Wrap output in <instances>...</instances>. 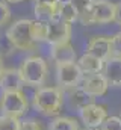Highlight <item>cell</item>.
<instances>
[{
  "label": "cell",
  "instance_id": "obj_1",
  "mask_svg": "<svg viewBox=\"0 0 121 130\" xmlns=\"http://www.w3.org/2000/svg\"><path fill=\"white\" fill-rule=\"evenodd\" d=\"M65 104V91L59 86H41L36 88L32 97L33 109L47 118H56Z\"/></svg>",
  "mask_w": 121,
  "mask_h": 130
},
{
  "label": "cell",
  "instance_id": "obj_2",
  "mask_svg": "<svg viewBox=\"0 0 121 130\" xmlns=\"http://www.w3.org/2000/svg\"><path fill=\"white\" fill-rule=\"evenodd\" d=\"M20 74L24 80V85L32 88H41L44 86L47 76H49V64L41 56H29L26 58L21 65L18 67Z\"/></svg>",
  "mask_w": 121,
  "mask_h": 130
},
{
  "label": "cell",
  "instance_id": "obj_3",
  "mask_svg": "<svg viewBox=\"0 0 121 130\" xmlns=\"http://www.w3.org/2000/svg\"><path fill=\"white\" fill-rule=\"evenodd\" d=\"M115 11H117V3L111 0H94L89 9L80 15L79 21L83 26L115 23Z\"/></svg>",
  "mask_w": 121,
  "mask_h": 130
},
{
  "label": "cell",
  "instance_id": "obj_4",
  "mask_svg": "<svg viewBox=\"0 0 121 130\" xmlns=\"http://www.w3.org/2000/svg\"><path fill=\"white\" fill-rule=\"evenodd\" d=\"M6 35L9 36V39L12 41L17 50L33 52L38 45V42L33 39L32 35V20L29 18H20L14 21L6 30Z\"/></svg>",
  "mask_w": 121,
  "mask_h": 130
},
{
  "label": "cell",
  "instance_id": "obj_5",
  "mask_svg": "<svg viewBox=\"0 0 121 130\" xmlns=\"http://www.w3.org/2000/svg\"><path fill=\"white\" fill-rule=\"evenodd\" d=\"M29 98L23 91L5 92L0 95V113L21 118L29 112Z\"/></svg>",
  "mask_w": 121,
  "mask_h": 130
},
{
  "label": "cell",
  "instance_id": "obj_6",
  "mask_svg": "<svg viewBox=\"0 0 121 130\" xmlns=\"http://www.w3.org/2000/svg\"><path fill=\"white\" fill-rule=\"evenodd\" d=\"M56 68V83L60 89L68 91L71 88L80 86L85 74L82 73L77 62H64V64H55Z\"/></svg>",
  "mask_w": 121,
  "mask_h": 130
},
{
  "label": "cell",
  "instance_id": "obj_7",
  "mask_svg": "<svg viewBox=\"0 0 121 130\" xmlns=\"http://www.w3.org/2000/svg\"><path fill=\"white\" fill-rule=\"evenodd\" d=\"M108 107L104 104L92 101L79 110V118L86 129H100V126L108 118Z\"/></svg>",
  "mask_w": 121,
  "mask_h": 130
},
{
  "label": "cell",
  "instance_id": "obj_8",
  "mask_svg": "<svg viewBox=\"0 0 121 130\" xmlns=\"http://www.w3.org/2000/svg\"><path fill=\"white\" fill-rule=\"evenodd\" d=\"M86 53L97 56L101 61H108L114 56V44L111 35H94L88 39Z\"/></svg>",
  "mask_w": 121,
  "mask_h": 130
},
{
  "label": "cell",
  "instance_id": "obj_9",
  "mask_svg": "<svg viewBox=\"0 0 121 130\" xmlns=\"http://www.w3.org/2000/svg\"><path fill=\"white\" fill-rule=\"evenodd\" d=\"M71 35H73L71 24L62 21L60 18L49 21V36H47V42L50 44V47L71 42Z\"/></svg>",
  "mask_w": 121,
  "mask_h": 130
},
{
  "label": "cell",
  "instance_id": "obj_10",
  "mask_svg": "<svg viewBox=\"0 0 121 130\" xmlns=\"http://www.w3.org/2000/svg\"><path fill=\"white\" fill-rule=\"evenodd\" d=\"M80 88L92 98H98L106 95L109 89V82L106 80L103 73H95V74H88L83 77Z\"/></svg>",
  "mask_w": 121,
  "mask_h": 130
},
{
  "label": "cell",
  "instance_id": "obj_11",
  "mask_svg": "<svg viewBox=\"0 0 121 130\" xmlns=\"http://www.w3.org/2000/svg\"><path fill=\"white\" fill-rule=\"evenodd\" d=\"M24 80L20 74L18 68H6L5 73L0 77V92H14V91H23Z\"/></svg>",
  "mask_w": 121,
  "mask_h": 130
},
{
  "label": "cell",
  "instance_id": "obj_12",
  "mask_svg": "<svg viewBox=\"0 0 121 130\" xmlns=\"http://www.w3.org/2000/svg\"><path fill=\"white\" fill-rule=\"evenodd\" d=\"M50 58L55 64H64V62H77V55L71 42L53 45L50 47Z\"/></svg>",
  "mask_w": 121,
  "mask_h": 130
},
{
  "label": "cell",
  "instance_id": "obj_13",
  "mask_svg": "<svg viewBox=\"0 0 121 130\" xmlns=\"http://www.w3.org/2000/svg\"><path fill=\"white\" fill-rule=\"evenodd\" d=\"M103 74L109 82V86L121 88V58L112 56L111 59H108L104 62Z\"/></svg>",
  "mask_w": 121,
  "mask_h": 130
},
{
  "label": "cell",
  "instance_id": "obj_14",
  "mask_svg": "<svg viewBox=\"0 0 121 130\" xmlns=\"http://www.w3.org/2000/svg\"><path fill=\"white\" fill-rule=\"evenodd\" d=\"M65 100H68V104L71 109H76L77 112L85 107L86 104H89L94 101V98L89 97L80 86H76V88H71L68 91H65Z\"/></svg>",
  "mask_w": 121,
  "mask_h": 130
},
{
  "label": "cell",
  "instance_id": "obj_15",
  "mask_svg": "<svg viewBox=\"0 0 121 130\" xmlns=\"http://www.w3.org/2000/svg\"><path fill=\"white\" fill-rule=\"evenodd\" d=\"M77 65L80 67L82 73L85 76H88V74H95V73H103L104 61H101L97 56L85 52L80 58H77Z\"/></svg>",
  "mask_w": 121,
  "mask_h": 130
},
{
  "label": "cell",
  "instance_id": "obj_16",
  "mask_svg": "<svg viewBox=\"0 0 121 130\" xmlns=\"http://www.w3.org/2000/svg\"><path fill=\"white\" fill-rule=\"evenodd\" d=\"M47 130H80V127H79V121L76 118L59 115L56 118H52Z\"/></svg>",
  "mask_w": 121,
  "mask_h": 130
},
{
  "label": "cell",
  "instance_id": "obj_17",
  "mask_svg": "<svg viewBox=\"0 0 121 130\" xmlns=\"http://www.w3.org/2000/svg\"><path fill=\"white\" fill-rule=\"evenodd\" d=\"M59 18L62 21L68 23V24H74L79 21L80 18V14L77 11V8L70 2V0H62V5H60V12H59Z\"/></svg>",
  "mask_w": 121,
  "mask_h": 130
},
{
  "label": "cell",
  "instance_id": "obj_18",
  "mask_svg": "<svg viewBox=\"0 0 121 130\" xmlns=\"http://www.w3.org/2000/svg\"><path fill=\"white\" fill-rule=\"evenodd\" d=\"M32 35L33 39L39 42H47L49 36V21L44 20H32Z\"/></svg>",
  "mask_w": 121,
  "mask_h": 130
},
{
  "label": "cell",
  "instance_id": "obj_19",
  "mask_svg": "<svg viewBox=\"0 0 121 130\" xmlns=\"http://www.w3.org/2000/svg\"><path fill=\"white\" fill-rule=\"evenodd\" d=\"M0 130H21V118L0 113Z\"/></svg>",
  "mask_w": 121,
  "mask_h": 130
},
{
  "label": "cell",
  "instance_id": "obj_20",
  "mask_svg": "<svg viewBox=\"0 0 121 130\" xmlns=\"http://www.w3.org/2000/svg\"><path fill=\"white\" fill-rule=\"evenodd\" d=\"M15 45L12 44V41L9 39V36L5 33H0V59H5L8 56H11L15 52Z\"/></svg>",
  "mask_w": 121,
  "mask_h": 130
},
{
  "label": "cell",
  "instance_id": "obj_21",
  "mask_svg": "<svg viewBox=\"0 0 121 130\" xmlns=\"http://www.w3.org/2000/svg\"><path fill=\"white\" fill-rule=\"evenodd\" d=\"M100 130H121V117L111 115L100 126Z\"/></svg>",
  "mask_w": 121,
  "mask_h": 130
},
{
  "label": "cell",
  "instance_id": "obj_22",
  "mask_svg": "<svg viewBox=\"0 0 121 130\" xmlns=\"http://www.w3.org/2000/svg\"><path fill=\"white\" fill-rule=\"evenodd\" d=\"M21 130H46L44 124L36 118H24L21 120Z\"/></svg>",
  "mask_w": 121,
  "mask_h": 130
},
{
  "label": "cell",
  "instance_id": "obj_23",
  "mask_svg": "<svg viewBox=\"0 0 121 130\" xmlns=\"http://www.w3.org/2000/svg\"><path fill=\"white\" fill-rule=\"evenodd\" d=\"M9 18H11V9L5 2L0 0V27L5 26L9 21Z\"/></svg>",
  "mask_w": 121,
  "mask_h": 130
},
{
  "label": "cell",
  "instance_id": "obj_24",
  "mask_svg": "<svg viewBox=\"0 0 121 130\" xmlns=\"http://www.w3.org/2000/svg\"><path fill=\"white\" fill-rule=\"evenodd\" d=\"M112 44H114V56L121 58V30L112 35Z\"/></svg>",
  "mask_w": 121,
  "mask_h": 130
},
{
  "label": "cell",
  "instance_id": "obj_25",
  "mask_svg": "<svg viewBox=\"0 0 121 130\" xmlns=\"http://www.w3.org/2000/svg\"><path fill=\"white\" fill-rule=\"evenodd\" d=\"M70 2L77 8L79 14L82 15L85 11H88V9H89V6L92 5V2H94V0H70Z\"/></svg>",
  "mask_w": 121,
  "mask_h": 130
},
{
  "label": "cell",
  "instance_id": "obj_26",
  "mask_svg": "<svg viewBox=\"0 0 121 130\" xmlns=\"http://www.w3.org/2000/svg\"><path fill=\"white\" fill-rule=\"evenodd\" d=\"M115 23L121 27V2L117 3V11H115Z\"/></svg>",
  "mask_w": 121,
  "mask_h": 130
},
{
  "label": "cell",
  "instance_id": "obj_27",
  "mask_svg": "<svg viewBox=\"0 0 121 130\" xmlns=\"http://www.w3.org/2000/svg\"><path fill=\"white\" fill-rule=\"evenodd\" d=\"M35 5H52V3H56L59 0H33Z\"/></svg>",
  "mask_w": 121,
  "mask_h": 130
},
{
  "label": "cell",
  "instance_id": "obj_28",
  "mask_svg": "<svg viewBox=\"0 0 121 130\" xmlns=\"http://www.w3.org/2000/svg\"><path fill=\"white\" fill-rule=\"evenodd\" d=\"M5 70H6V68H5V65H3V59H0V77H2V74L5 73Z\"/></svg>",
  "mask_w": 121,
  "mask_h": 130
},
{
  "label": "cell",
  "instance_id": "obj_29",
  "mask_svg": "<svg viewBox=\"0 0 121 130\" xmlns=\"http://www.w3.org/2000/svg\"><path fill=\"white\" fill-rule=\"evenodd\" d=\"M6 2H9V3H20L21 0H6Z\"/></svg>",
  "mask_w": 121,
  "mask_h": 130
},
{
  "label": "cell",
  "instance_id": "obj_30",
  "mask_svg": "<svg viewBox=\"0 0 121 130\" xmlns=\"http://www.w3.org/2000/svg\"><path fill=\"white\" fill-rule=\"evenodd\" d=\"M83 130H100V129H86V127H85Z\"/></svg>",
  "mask_w": 121,
  "mask_h": 130
},
{
  "label": "cell",
  "instance_id": "obj_31",
  "mask_svg": "<svg viewBox=\"0 0 121 130\" xmlns=\"http://www.w3.org/2000/svg\"><path fill=\"white\" fill-rule=\"evenodd\" d=\"M120 117H121V113H120Z\"/></svg>",
  "mask_w": 121,
  "mask_h": 130
}]
</instances>
